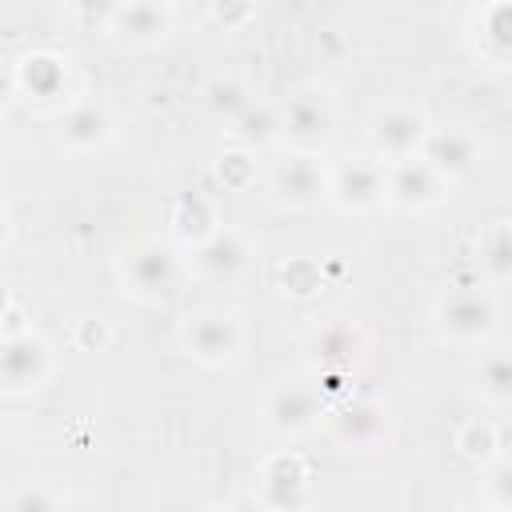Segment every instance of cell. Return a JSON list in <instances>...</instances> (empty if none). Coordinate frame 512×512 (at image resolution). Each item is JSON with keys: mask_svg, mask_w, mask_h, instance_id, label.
Segmentation results:
<instances>
[{"mask_svg": "<svg viewBox=\"0 0 512 512\" xmlns=\"http://www.w3.org/2000/svg\"><path fill=\"white\" fill-rule=\"evenodd\" d=\"M332 432L344 448L372 452L388 440V408L380 400H352L332 416Z\"/></svg>", "mask_w": 512, "mask_h": 512, "instance_id": "52a82bcc", "label": "cell"}, {"mask_svg": "<svg viewBox=\"0 0 512 512\" xmlns=\"http://www.w3.org/2000/svg\"><path fill=\"white\" fill-rule=\"evenodd\" d=\"M476 384L488 400H512V352H492L480 364Z\"/></svg>", "mask_w": 512, "mask_h": 512, "instance_id": "7402d4cb", "label": "cell"}, {"mask_svg": "<svg viewBox=\"0 0 512 512\" xmlns=\"http://www.w3.org/2000/svg\"><path fill=\"white\" fill-rule=\"evenodd\" d=\"M216 216H212V204L204 200V196H184L180 200V208H176V232L184 236V240H192V244H200V240H208L216 228Z\"/></svg>", "mask_w": 512, "mask_h": 512, "instance_id": "ffe728a7", "label": "cell"}, {"mask_svg": "<svg viewBox=\"0 0 512 512\" xmlns=\"http://www.w3.org/2000/svg\"><path fill=\"white\" fill-rule=\"evenodd\" d=\"M80 340H84V344H96V348H104V344H108V324H104L100 316L84 320V328H80Z\"/></svg>", "mask_w": 512, "mask_h": 512, "instance_id": "f546056e", "label": "cell"}, {"mask_svg": "<svg viewBox=\"0 0 512 512\" xmlns=\"http://www.w3.org/2000/svg\"><path fill=\"white\" fill-rule=\"evenodd\" d=\"M496 304L492 296L476 292V288H456L448 296H440L436 304V324L444 328V336L460 340V344H476V340H488L496 332Z\"/></svg>", "mask_w": 512, "mask_h": 512, "instance_id": "7a4b0ae2", "label": "cell"}, {"mask_svg": "<svg viewBox=\"0 0 512 512\" xmlns=\"http://www.w3.org/2000/svg\"><path fill=\"white\" fill-rule=\"evenodd\" d=\"M180 340L184 348L200 360V364H228L236 352H240V324L232 312H220V308H204V312H192L180 328Z\"/></svg>", "mask_w": 512, "mask_h": 512, "instance_id": "3957f363", "label": "cell"}, {"mask_svg": "<svg viewBox=\"0 0 512 512\" xmlns=\"http://www.w3.org/2000/svg\"><path fill=\"white\" fill-rule=\"evenodd\" d=\"M280 280H284V288H288L292 296H308V292L320 288V268H316L312 260H292V264L280 272Z\"/></svg>", "mask_w": 512, "mask_h": 512, "instance_id": "cb8c5ba5", "label": "cell"}, {"mask_svg": "<svg viewBox=\"0 0 512 512\" xmlns=\"http://www.w3.org/2000/svg\"><path fill=\"white\" fill-rule=\"evenodd\" d=\"M308 360L324 376V388L336 392L340 380L364 360V332L352 320L332 316V320H324V324L312 328V336H308Z\"/></svg>", "mask_w": 512, "mask_h": 512, "instance_id": "6da1fadb", "label": "cell"}, {"mask_svg": "<svg viewBox=\"0 0 512 512\" xmlns=\"http://www.w3.org/2000/svg\"><path fill=\"white\" fill-rule=\"evenodd\" d=\"M484 32L500 52H512V4H496L484 20Z\"/></svg>", "mask_w": 512, "mask_h": 512, "instance_id": "d4e9b609", "label": "cell"}, {"mask_svg": "<svg viewBox=\"0 0 512 512\" xmlns=\"http://www.w3.org/2000/svg\"><path fill=\"white\" fill-rule=\"evenodd\" d=\"M304 484H308V472H304V464H300L296 456H276V460L264 468V496H268V504H276V508L300 504V500H304Z\"/></svg>", "mask_w": 512, "mask_h": 512, "instance_id": "e0dca14e", "label": "cell"}, {"mask_svg": "<svg viewBox=\"0 0 512 512\" xmlns=\"http://www.w3.org/2000/svg\"><path fill=\"white\" fill-rule=\"evenodd\" d=\"M444 176L424 160V156H404L392 160V176H388V200L400 208H428L440 200Z\"/></svg>", "mask_w": 512, "mask_h": 512, "instance_id": "9c48e42d", "label": "cell"}, {"mask_svg": "<svg viewBox=\"0 0 512 512\" xmlns=\"http://www.w3.org/2000/svg\"><path fill=\"white\" fill-rule=\"evenodd\" d=\"M112 136V116L100 104H76L64 120H60V144H68L72 152H88L100 148Z\"/></svg>", "mask_w": 512, "mask_h": 512, "instance_id": "2e32d148", "label": "cell"}, {"mask_svg": "<svg viewBox=\"0 0 512 512\" xmlns=\"http://www.w3.org/2000/svg\"><path fill=\"white\" fill-rule=\"evenodd\" d=\"M168 28H172V12H168L164 0H128V4L116 12V20H112V32H116L124 44H136V48L164 40Z\"/></svg>", "mask_w": 512, "mask_h": 512, "instance_id": "5bb4252c", "label": "cell"}, {"mask_svg": "<svg viewBox=\"0 0 512 512\" xmlns=\"http://www.w3.org/2000/svg\"><path fill=\"white\" fill-rule=\"evenodd\" d=\"M324 188H328V180H324L320 164H316L308 152H296V156H288V160L276 168V192H280V200H288V204H312Z\"/></svg>", "mask_w": 512, "mask_h": 512, "instance_id": "9a60e30c", "label": "cell"}, {"mask_svg": "<svg viewBox=\"0 0 512 512\" xmlns=\"http://www.w3.org/2000/svg\"><path fill=\"white\" fill-rule=\"evenodd\" d=\"M280 136L292 140L300 152L320 148L332 136V104H328V96L316 92V88L292 92L284 112H280Z\"/></svg>", "mask_w": 512, "mask_h": 512, "instance_id": "277c9868", "label": "cell"}, {"mask_svg": "<svg viewBox=\"0 0 512 512\" xmlns=\"http://www.w3.org/2000/svg\"><path fill=\"white\" fill-rule=\"evenodd\" d=\"M0 372L8 392H32L48 380V348L40 336L32 332H16L4 336V352H0Z\"/></svg>", "mask_w": 512, "mask_h": 512, "instance_id": "5b68a950", "label": "cell"}, {"mask_svg": "<svg viewBox=\"0 0 512 512\" xmlns=\"http://www.w3.org/2000/svg\"><path fill=\"white\" fill-rule=\"evenodd\" d=\"M12 508H52V496H40V492H24L12 500Z\"/></svg>", "mask_w": 512, "mask_h": 512, "instance_id": "4dcf8cb0", "label": "cell"}, {"mask_svg": "<svg viewBox=\"0 0 512 512\" xmlns=\"http://www.w3.org/2000/svg\"><path fill=\"white\" fill-rule=\"evenodd\" d=\"M248 104H252V96H248V88L240 80L224 76V80H212L208 84V108H212V116H220V120L232 124Z\"/></svg>", "mask_w": 512, "mask_h": 512, "instance_id": "44dd1931", "label": "cell"}, {"mask_svg": "<svg viewBox=\"0 0 512 512\" xmlns=\"http://www.w3.org/2000/svg\"><path fill=\"white\" fill-rule=\"evenodd\" d=\"M488 492H492L496 504L512 508V460L500 464V468H492V476H488Z\"/></svg>", "mask_w": 512, "mask_h": 512, "instance_id": "f1b7e54d", "label": "cell"}, {"mask_svg": "<svg viewBox=\"0 0 512 512\" xmlns=\"http://www.w3.org/2000/svg\"><path fill=\"white\" fill-rule=\"evenodd\" d=\"M120 8H124V0H76V12H80V20H84L88 28L112 24Z\"/></svg>", "mask_w": 512, "mask_h": 512, "instance_id": "4316f807", "label": "cell"}, {"mask_svg": "<svg viewBox=\"0 0 512 512\" xmlns=\"http://www.w3.org/2000/svg\"><path fill=\"white\" fill-rule=\"evenodd\" d=\"M244 264H248V244L228 228H216L208 240L196 244V272L212 284L236 280L244 272Z\"/></svg>", "mask_w": 512, "mask_h": 512, "instance_id": "4fadbf2b", "label": "cell"}, {"mask_svg": "<svg viewBox=\"0 0 512 512\" xmlns=\"http://www.w3.org/2000/svg\"><path fill=\"white\" fill-rule=\"evenodd\" d=\"M424 160L444 176V180H456L464 172H472L480 164V140L464 128H440V132H428L424 140Z\"/></svg>", "mask_w": 512, "mask_h": 512, "instance_id": "7c38bea8", "label": "cell"}, {"mask_svg": "<svg viewBox=\"0 0 512 512\" xmlns=\"http://www.w3.org/2000/svg\"><path fill=\"white\" fill-rule=\"evenodd\" d=\"M232 132H236L244 144H252V148L272 144V140L280 136V112H276L272 104H264V100H252V104L232 120Z\"/></svg>", "mask_w": 512, "mask_h": 512, "instance_id": "ac0fdd59", "label": "cell"}, {"mask_svg": "<svg viewBox=\"0 0 512 512\" xmlns=\"http://www.w3.org/2000/svg\"><path fill=\"white\" fill-rule=\"evenodd\" d=\"M480 264L492 280H512V224L500 220L480 236Z\"/></svg>", "mask_w": 512, "mask_h": 512, "instance_id": "d6986e66", "label": "cell"}, {"mask_svg": "<svg viewBox=\"0 0 512 512\" xmlns=\"http://www.w3.org/2000/svg\"><path fill=\"white\" fill-rule=\"evenodd\" d=\"M212 12L224 28H240L252 16V0H212Z\"/></svg>", "mask_w": 512, "mask_h": 512, "instance_id": "83f0119b", "label": "cell"}, {"mask_svg": "<svg viewBox=\"0 0 512 512\" xmlns=\"http://www.w3.org/2000/svg\"><path fill=\"white\" fill-rule=\"evenodd\" d=\"M428 140V120L424 112L416 108H388L376 116L372 124V144L380 156L388 160H404V156H416Z\"/></svg>", "mask_w": 512, "mask_h": 512, "instance_id": "8992f818", "label": "cell"}, {"mask_svg": "<svg viewBox=\"0 0 512 512\" xmlns=\"http://www.w3.org/2000/svg\"><path fill=\"white\" fill-rule=\"evenodd\" d=\"M460 452L464 456H472V460H484L492 448H496V436H492V428L488 424H468L464 432H460Z\"/></svg>", "mask_w": 512, "mask_h": 512, "instance_id": "484cf974", "label": "cell"}, {"mask_svg": "<svg viewBox=\"0 0 512 512\" xmlns=\"http://www.w3.org/2000/svg\"><path fill=\"white\" fill-rule=\"evenodd\" d=\"M124 280L132 284L136 296L160 300V296H168L176 288V256L164 244H140L124 260Z\"/></svg>", "mask_w": 512, "mask_h": 512, "instance_id": "ba28073f", "label": "cell"}, {"mask_svg": "<svg viewBox=\"0 0 512 512\" xmlns=\"http://www.w3.org/2000/svg\"><path fill=\"white\" fill-rule=\"evenodd\" d=\"M328 188H332V196H336L340 208H356V212L376 208L388 196V180H384V172L372 160H348V164H340Z\"/></svg>", "mask_w": 512, "mask_h": 512, "instance_id": "8fae6325", "label": "cell"}, {"mask_svg": "<svg viewBox=\"0 0 512 512\" xmlns=\"http://www.w3.org/2000/svg\"><path fill=\"white\" fill-rule=\"evenodd\" d=\"M264 420L280 436H300V432L316 428V420H320V396L312 388H304V384H280L268 396V404H264Z\"/></svg>", "mask_w": 512, "mask_h": 512, "instance_id": "30bf717a", "label": "cell"}, {"mask_svg": "<svg viewBox=\"0 0 512 512\" xmlns=\"http://www.w3.org/2000/svg\"><path fill=\"white\" fill-rule=\"evenodd\" d=\"M24 80L32 88V96H52L60 84H64V72L52 56H28L24 60Z\"/></svg>", "mask_w": 512, "mask_h": 512, "instance_id": "603a6c76", "label": "cell"}]
</instances>
